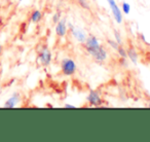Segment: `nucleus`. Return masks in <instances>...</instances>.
Listing matches in <instances>:
<instances>
[{
  "mask_svg": "<svg viewBox=\"0 0 150 142\" xmlns=\"http://www.w3.org/2000/svg\"><path fill=\"white\" fill-rule=\"evenodd\" d=\"M77 70V65L75 61L71 58H65L61 62V71L63 75L65 76H72L75 74Z\"/></svg>",
  "mask_w": 150,
  "mask_h": 142,
  "instance_id": "nucleus-1",
  "label": "nucleus"
},
{
  "mask_svg": "<svg viewBox=\"0 0 150 142\" xmlns=\"http://www.w3.org/2000/svg\"><path fill=\"white\" fill-rule=\"evenodd\" d=\"M100 48H101V43L96 36L88 35L86 37V40L84 41V48H86V50L88 52V55H91L93 57Z\"/></svg>",
  "mask_w": 150,
  "mask_h": 142,
  "instance_id": "nucleus-2",
  "label": "nucleus"
},
{
  "mask_svg": "<svg viewBox=\"0 0 150 142\" xmlns=\"http://www.w3.org/2000/svg\"><path fill=\"white\" fill-rule=\"evenodd\" d=\"M86 101H88V105L91 107H99L103 104V99L101 97L100 93L95 90L90 91L88 97H86Z\"/></svg>",
  "mask_w": 150,
  "mask_h": 142,
  "instance_id": "nucleus-3",
  "label": "nucleus"
},
{
  "mask_svg": "<svg viewBox=\"0 0 150 142\" xmlns=\"http://www.w3.org/2000/svg\"><path fill=\"white\" fill-rule=\"evenodd\" d=\"M107 2H108L109 6H110L111 13H112L115 22H116L117 24H121V23H122V21H123L122 11H121V9L118 7V5L116 4L115 0H107Z\"/></svg>",
  "mask_w": 150,
  "mask_h": 142,
  "instance_id": "nucleus-4",
  "label": "nucleus"
},
{
  "mask_svg": "<svg viewBox=\"0 0 150 142\" xmlns=\"http://www.w3.org/2000/svg\"><path fill=\"white\" fill-rule=\"evenodd\" d=\"M52 52L48 50L47 48H42V50L39 52V55H38V60L39 62L41 63L42 66L44 67H47L48 65L52 63Z\"/></svg>",
  "mask_w": 150,
  "mask_h": 142,
  "instance_id": "nucleus-5",
  "label": "nucleus"
},
{
  "mask_svg": "<svg viewBox=\"0 0 150 142\" xmlns=\"http://www.w3.org/2000/svg\"><path fill=\"white\" fill-rule=\"evenodd\" d=\"M69 27H70V31H71V34H72L73 38H74L76 41H78L79 43H84V41L86 40V33L83 31L82 29L80 28H77V27H73L71 24H69Z\"/></svg>",
  "mask_w": 150,
  "mask_h": 142,
  "instance_id": "nucleus-6",
  "label": "nucleus"
},
{
  "mask_svg": "<svg viewBox=\"0 0 150 142\" xmlns=\"http://www.w3.org/2000/svg\"><path fill=\"white\" fill-rule=\"evenodd\" d=\"M67 30H68V27L66 25V19L60 20L58 23L56 24V28H54V31H56V34L58 37H65L67 34Z\"/></svg>",
  "mask_w": 150,
  "mask_h": 142,
  "instance_id": "nucleus-7",
  "label": "nucleus"
},
{
  "mask_svg": "<svg viewBox=\"0 0 150 142\" xmlns=\"http://www.w3.org/2000/svg\"><path fill=\"white\" fill-rule=\"evenodd\" d=\"M21 100V95L19 93H13L4 103V108H15L16 106L18 105V103L20 102Z\"/></svg>",
  "mask_w": 150,
  "mask_h": 142,
  "instance_id": "nucleus-8",
  "label": "nucleus"
},
{
  "mask_svg": "<svg viewBox=\"0 0 150 142\" xmlns=\"http://www.w3.org/2000/svg\"><path fill=\"white\" fill-rule=\"evenodd\" d=\"M93 58H94L97 62L103 63L107 60V58H108V53H107V50H105L102 45H101V48L97 50V53L93 56Z\"/></svg>",
  "mask_w": 150,
  "mask_h": 142,
  "instance_id": "nucleus-9",
  "label": "nucleus"
},
{
  "mask_svg": "<svg viewBox=\"0 0 150 142\" xmlns=\"http://www.w3.org/2000/svg\"><path fill=\"white\" fill-rule=\"evenodd\" d=\"M127 58H129V60L134 64H137L139 61V54H138L137 50L133 46L129 48L127 50Z\"/></svg>",
  "mask_w": 150,
  "mask_h": 142,
  "instance_id": "nucleus-10",
  "label": "nucleus"
},
{
  "mask_svg": "<svg viewBox=\"0 0 150 142\" xmlns=\"http://www.w3.org/2000/svg\"><path fill=\"white\" fill-rule=\"evenodd\" d=\"M42 19V13L39 9H35V11H32V13L30 15V21L34 24H37L41 21Z\"/></svg>",
  "mask_w": 150,
  "mask_h": 142,
  "instance_id": "nucleus-11",
  "label": "nucleus"
},
{
  "mask_svg": "<svg viewBox=\"0 0 150 142\" xmlns=\"http://www.w3.org/2000/svg\"><path fill=\"white\" fill-rule=\"evenodd\" d=\"M116 53L118 54V56L120 57V58H127V50H125L121 44L116 48Z\"/></svg>",
  "mask_w": 150,
  "mask_h": 142,
  "instance_id": "nucleus-12",
  "label": "nucleus"
},
{
  "mask_svg": "<svg viewBox=\"0 0 150 142\" xmlns=\"http://www.w3.org/2000/svg\"><path fill=\"white\" fill-rule=\"evenodd\" d=\"M120 9H121V11H122L123 13H125V15H129V13H131V5H129L127 2H122Z\"/></svg>",
  "mask_w": 150,
  "mask_h": 142,
  "instance_id": "nucleus-13",
  "label": "nucleus"
},
{
  "mask_svg": "<svg viewBox=\"0 0 150 142\" xmlns=\"http://www.w3.org/2000/svg\"><path fill=\"white\" fill-rule=\"evenodd\" d=\"M76 2L79 4V6H81L82 9H86V11H90L91 9L90 4H88V2L86 0H76Z\"/></svg>",
  "mask_w": 150,
  "mask_h": 142,
  "instance_id": "nucleus-14",
  "label": "nucleus"
},
{
  "mask_svg": "<svg viewBox=\"0 0 150 142\" xmlns=\"http://www.w3.org/2000/svg\"><path fill=\"white\" fill-rule=\"evenodd\" d=\"M107 43H108V45L110 46L112 50H116V48H118L120 44H118L116 42V40H112V39H108L107 40Z\"/></svg>",
  "mask_w": 150,
  "mask_h": 142,
  "instance_id": "nucleus-15",
  "label": "nucleus"
},
{
  "mask_svg": "<svg viewBox=\"0 0 150 142\" xmlns=\"http://www.w3.org/2000/svg\"><path fill=\"white\" fill-rule=\"evenodd\" d=\"M114 37H115V40L118 44H122V39H121V35L117 30H114Z\"/></svg>",
  "mask_w": 150,
  "mask_h": 142,
  "instance_id": "nucleus-16",
  "label": "nucleus"
},
{
  "mask_svg": "<svg viewBox=\"0 0 150 142\" xmlns=\"http://www.w3.org/2000/svg\"><path fill=\"white\" fill-rule=\"evenodd\" d=\"M60 20H61V13L60 11H57V13L52 16V22H54V24H57Z\"/></svg>",
  "mask_w": 150,
  "mask_h": 142,
  "instance_id": "nucleus-17",
  "label": "nucleus"
},
{
  "mask_svg": "<svg viewBox=\"0 0 150 142\" xmlns=\"http://www.w3.org/2000/svg\"><path fill=\"white\" fill-rule=\"evenodd\" d=\"M119 63H120V65H122L123 67H127V58H120V60H119Z\"/></svg>",
  "mask_w": 150,
  "mask_h": 142,
  "instance_id": "nucleus-18",
  "label": "nucleus"
},
{
  "mask_svg": "<svg viewBox=\"0 0 150 142\" xmlns=\"http://www.w3.org/2000/svg\"><path fill=\"white\" fill-rule=\"evenodd\" d=\"M139 37H140V39L142 40V41H144V42H147L146 41V38H145V35H144V34H139Z\"/></svg>",
  "mask_w": 150,
  "mask_h": 142,
  "instance_id": "nucleus-19",
  "label": "nucleus"
},
{
  "mask_svg": "<svg viewBox=\"0 0 150 142\" xmlns=\"http://www.w3.org/2000/svg\"><path fill=\"white\" fill-rule=\"evenodd\" d=\"M65 108H75L74 105H71V104H65Z\"/></svg>",
  "mask_w": 150,
  "mask_h": 142,
  "instance_id": "nucleus-20",
  "label": "nucleus"
},
{
  "mask_svg": "<svg viewBox=\"0 0 150 142\" xmlns=\"http://www.w3.org/2000/svg\"><path fill=\"white\" fill-rule=\"evenodd\" d=\"M3 53V46H2V43L0 42V57H1V55H2Z\"/></svg>",
  "mask_w": 150,
  "mask_h": 142,
  "instance_id": "nucleus-21",
  "label": "nucleus"
},
{
  "mask_svg": "<svg viewBox=\"0 0 150 142\" xmlns=\"http://www.w3.org/2000/svg\"><path fill=\"white\" fill-rule=\"evenodd\" d=\"M1 89H2V87H1V84H0V93H1Z\"/></svg>",
  "mask_w": 150,
  "mask_h": 142,
  "instance_id": "nucleus-22",
  "label": "nucleus"
},
{
  "mask_svg": "<svg viewBox=\"0 0 150 142\" xmlns=\"http://www.w3.org/2000/svg\"><path fill=\"white\" fill-rule=\"evenodd\" d=\"M147 106H148V107H149V108H150V101H149V103H148V105H147Z\"/></svg>",
  "mask_w": 150,
  "mask_h": 142,
  "instance_id": "nucleus-23",
  "label": "nucleus"
},
{
  "mask_svg": "<svg viewBox=\"0 0 150 142\" xmlns=\"http://www.w3.org/2000/svg\"><path fill=\"white\" fill-rule=\"evenodd\" d=\"M19 1H20V2H21V1H22V0H19Z\"/></svg>",
  "mask_w": 150,
  "mask_h": 142,
  "instance_id": "nucleus-24",
  "label": "nucleus"
},
{
  "mask_svg": "<svg viewBox=\"0 0 150 142\" xmlns=\"http://www.w3.org/2000/svg\"><path fill=\"white\" fill-rule=\"evenodd\" d=\"M7 1H11V0H7Z\"/></svg>",
  "mask_w": 150,
  "mask_h": 142,
  "instance_id": "nucleus-25",
  "label": "nucleus"
},
{
  "mask_svg": "<svg viewBox=\"0 0 150 142\" xmlns=\"http://www.w3.org/2000/svg\"><path fill=\"white\" fill-rule=\"evenodd\" d=\"M149 62H150V58H149Z\"/></svg>",
  "mask_w": 150,
  "mask_h": 142,
  "instance_id": "nucleus-26",
  "label": "nucleus"
}]
</instances>
